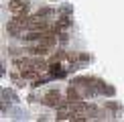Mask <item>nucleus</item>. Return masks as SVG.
<instances>
[{"instance_id": "nucleus-1", "label": "nucleus", "mask_w": 124, "mask_h": 122, "mask_svg": "<svg viewBox=\"0 0 124 122\" xmlns=\"http://www.w3.org/2000/svg\"><path fill=\"white\" fill-rule=\"evenodd\" d=\"M43 104L49 106V108H59V106H63V96H61L57 90H53V92H49V94H45Z\"/></svg>"}, {"instance_id": "nucleus-2", "label": "nucleus", "mask_w": 124, "mask_h": 122, "mask_svg": "<svg viewBox=\"0 0 124 122\" xmlns=\"http://www.w3.org/2000/svg\"><path fill=\"white\" fill-rule=\"evenodd\" d=\"M8 10L14 14V16L27 14L29 12V2H27V0H12V2L8 4Z\"/></svg>"}, {"instance_id": "nucleus-3", "label": "nucleus", "mask_w": 124, "mask_h": 122, "mask_svg": "<svg viewBox=\"0 0 124 122\" xmlns=\"http://www.w3.org/2000/svg\"><path fill=\"white\" fill-rule=\"evenodd\" d=\"M47 69H49V73L53 75V77H65V69H63V65L55 63V61H53V63L49 65Z\"/></svg>"}, {"instance_id": "nucleus-4", "label": "nucleus", "mask_w": 124, "mask_h": 122, "mask_svg": "<svg viewBox=\"0 0 124 122\" xmlns=\"http://www.w3.org/2000/svg\"><path fill=\"white\" fill-rule=\"evenodd\" d=\"M69 23H71V20H69V16H61L59 20H57V23H55V33H57V35H61V33H63V29H67V27H69Z\"/></svg>"}, {"instance_id": "nucleus-5", "label": "nucleus", "mask_w": 124, "mask_h": 122, "mask_svg": "<svg viewBox=\"0 0 124 122\" xmlns=\"http://www.w3.org/2000/svg\"><path fill=\"white\" fill-rule=\"evenodd\" d=\"M67 100L69 102H81V96H79V92H77V85H71V88L67 90Z\"/></svg>"}, {"instance_id": "nucleus-6", "label": "nucleus", "mask_w": 124, "mask_h": 122, "mask_svg": "<svg viewBox=\"0 0 124 122\" xmlns=\"http://www.w3.org/2000/svg\"><path fill=\"white\" fill-rule=\"evenodd\" d=\"M37 14H39V16H49V14H51V8H41Z\"/></svg>"}]
</instances>
